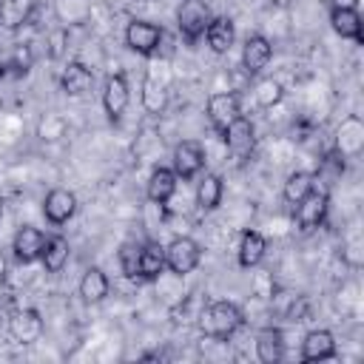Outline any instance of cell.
Listing matches in <instances>:
<instances>
[{
  "label": "cell",
  "instance_id": "28",
  "mask_svg": "<svg viewBox=\"0 0 364 364\" xmlns=\"http://www.w3.org/2000/svg\"><path fill=\"white\" fill-rule=\"evenodd\" d=\"M31 6H34V0H0V26L11 28V31L23 28Z\"/></svg>",
  "mask_w": 364,
  "mask_h": 364
},
{
  "label": "cell",
  "instance_id": "1",
  "mask_svg": "<svg viewBox=\"0 0 364 364\" xmlns=\"http://www.w3.org/2000/svg\"><path fill=\"white\" fill-rule=\"evenodd\" d=\"M196 324L199 330L208 336V338H216V341H228L242 324H245V316H242V307L236 301H210L199 310L196 316Z\"/></svg>",
  "mask_w": 364,
  "mask_h": 364
},
{
  "label": "cell",
  "instance_id": "2",
  "mask_svg": "<svg viewBox=\"0 0 364 364\" xmlns=\"http://www.w3.org/2000/svg\"><path fill=\"white\" fill-rule=\"evenodd\" d=\"M202 262V247L196 239L191 236H173L168 245H165V270H171L173 276H188L199 267Z\"/></svg>",
  "mask_w": 364,
  "mask_h": 364
},
{
  "label": "cell",
  "instance_id": "10",
  "mask_svg": "<svg viewBox=\"0 0 364 364\" xmlns=\"http://www.w3.org/2000/svg\"><path fill=\"white\" fill-rule=\"evenodd\" d=\"M43 247H46V233L40 228H31V225H23L11 239V253L20 264L37 262L43 256Z\"/></svg>",
  "mask_w": 364,
  "mask_h": 364
},
{
  "label": "cell",
  "instance_id": "3",
  "mask_svg": "<svg viewBox=\"0 0 364 364\" xmlns=\"http://www.w3.org/2000/svg\"><path fill=\"white\" fill-rule=\"evenodd\" d=\"M210 17L213 14H210L205 0H182V6L176 11V28L188 43H196L199 37H205Z\"/></svg>",
  "mask_w": 364,
  "mask_h": 364
},
{
  "label": "cell",
  "instance_id": "18",
  "mask_svg": "<svg viewBox=\"0 0 364 364\" xmlns=\"http://www.w3.org/2000/svg\"><path fill=\"white\" fill-rule=\"evenodd\" d=\"M60 85L68 97H85L94 88V71L82 63H68L60 74Z\"/></svg>",
  "mask_w": 364,
  "mask_h": 364
},
{
  "label": "cell",
  "instance_id": "34",
  "mask_svg": "<svg viewBox=\"0 0 364 364\" xmlns=\"http://www.w3.org/2000/svg\"><path fill=\"white\" fill-rule=\"evenodd\" d=\"M250 290H253L256 299H276V282H273L270 273H256Z\"/></svg>",
  "mask_w": 364,
  "mask_h": 364
},
{
  "label": "cell",
  "instance_id": "6",
  "mask_svg": "<svg viewBox=\"0 0 364 364\" xmlns=\"http://www.w3.org/2000/svg\"><path fill=\"white\" fill-rule=\"evenodd\" d=\"M222 139H225V145H228L233 159H250V154L256 151V128H253V122L245 114L236 117L222 131Z\"/></svg>",
  "mask_w": 364,
  "mask_h": 364
},
{
  "label": "cell",
  "instance_id": "19",
  "mask_svg": "<svg viewBox=\"0 0 364 364\" xmlns=\"http://www.w3.org/2000/svg\"><path fill=\"white\" fill-rule=\"evenodd\" d=\"M264 250H267V239L259 230H245L242 239H239V247H236L239 267H245V270L256 267L264 259Z\"/></svg>",
  "mask_w": 364,
  "mask_h": 364
},
{
  "label": "cell",
  "instance_id": "29",
  "mask_svg": "<svg viewBox=\"0 0 364 364\" xmlns=\"http://www.w3.org/2000/svg\"><path fill=\"white\" fill-rule=\"evenodd\" d=\"M313 173L310 171H293V173H287V179H284V185H282V196H284V202L287 205H296L299 199H304L310 191H313Z\"/></svg>",
  "mask_w": 364,
  "mask_h": 364
},
{
  "label": "cell",
  "instance_id": "4",
  "mask_svg": "<svg viewBox=\"0 0 364 364\" xmlns=\"http://www.w3.org/2000/svg\"><path fill=\"white\" fill-rule=\"evenodd\" d=\"M205 117L210 122V128L216 134H222L236 117H242V100L236 91H219V94H210L208 105H205Z\"/></svg>",
  "mask_w": 364,
  "mask_h": 364
},
{
  "label": "cell",
  "instance_id": "27",
  "mask_svg": "<svg viewBox=\"0 0 364 364\" xmlns=\"http://www.w3.org/2000/svg\"><path fill=\"white\" fill-rule=\"evenodd\" d=\"M222 202V179L216 173H202L196 182V205L202 210H216Z\"/></svg>",
  "mask_w": 364,
  "mask_h": 364
},
{
  "label": "cell",
  "instance_id": "17",
  "mask_svg": "<svg viewBox=\"0 0 364 364\" xmlns=\"http://www.w3.org/2000/svg\"><path fill=\"white\" fill-rule=\"evenodd\" d=\"M336 358V338L330 330H310L301 341V361H327Z\"/></svg>",
  "mask_w": 364,
  "mask_h": 364
},
{
  "label": "cell",
  "instance_id": "36",
  "mask_svg": "<svg viewBox=\"0 0 364 364\" xmlns=\"http://www.w3.org/2000/svg\"><path fill=\"white\" fill-rule=\"evenodd\" d=\"M173 51H176V37H173L168 28H162V34H159V46H156V54H154V57H159V60H171Z\"/></svg>",
  "mask_w": 364,
  "mask_h": 364
},
{
  "label": "cell",
  "instance_id": "7",
  "mask_svg": "<svg viewBox=\"0 0 364 364\" xmlns=\"http://www.w3.org/2000/svg\"><path fill=\"white\" fill-rule=\"evenodd\" d=\"M205 148L196 142V139H182L176 148H173V159H171V168H173V173L182 179V182H188V179H193V176H199L202 171H205Z\"/></svg>",
  "mask_w": 364,
  "mask_h": 364
},
{
  "label": "cell",
  "instance_id": "9",
  "mask_svg": "<svg viewBox=\"0 0 364 364\" xmlns=\"http://www.w3.org/2000/svg\"><path fill=\"white\" fill-rule=\"evenodd\" d=\"M128 102H131L128 77H125L122 71H117V74H111V77L105 80V85H102V108H105L108 119H111V122H117V119L125 114Z\"/></svg>",
  "mask_w": 364,
  "mask_h": 364
},
{
  "label": "cell",
  "instance_id": "31",
  "mask_svg": "<svg viewBox=\"0 0 364 364\" xmlns=\"http://www.w3.org/2000/svg\"><path fill=\"white\" fill-rule=\"evenodd\" d=\"M282 97H284V88H282V82L273 80V77H262V80L253 85V100H256L259 108H273V105L282 102Z\"/></svg>",
  "mask_w": 364,
  "mask_h": 364
},
{
  "label": "cell",
  "instance_id": "8",
  "mask_svg": "<svg viewBox=\"0 0 364 364\" xmlns=\"http://www.w3.org/2000/svg\"><path fill=\"white\" fill-rule=\"evenodd\" d=\"M159 34H162V26L148 20H131L125 28V46L142 57H154L159 46Z\"/></svg>",
  "mask_w": 364,
  "mask_h": 364
},
{
  "label": "cell",
  "instance_id": "21",
  "mask_svg": "<svg viewBox=\"0 0 364 364\" xmlns=\"http://www.w3.org/2000/svg\"><path fill=\"white\" fill-rule=\"evenodd\" d=\"M256 355L264 364H276L284 355V336L279 327H262L256 333Z\"/></svg>",
  "mask_w": 364,
  "mask_h": 364
},
{
  "label": "cell",
  "instance_id": "16",
  "mask_svg": "<svg viewBox=\"0 0 364 364\" xmlns=\"http://www.w3.org/2000/svg\"><path fill=\"white\" fill-rule=\"evenodd\" d=\"M330 26L341 40H355L364 43V20L358 9H330Z\"/></svg>",
  "mask_w": 364,
  "mask_h": 364
},
{
  "label": "cell",
  "instance_id": "15",
  "mask_svg": "<svg viewBox=\"0 0 364 364\" xmlns=\"http://www.w3.org/2000/svg\"><path fill=\"white\" fill-rule=\"evenodd\" d=\"M176 185H179V176L173 173V168H154L151 176H148V185H145V196L148 202L154 205H165L171 202V196L176 193Z\"/></svg>",
  "mask_w": 364,
  "mask_h": 364
},
{
  "label": "cell",
  "instance_id": "12",
  "mask_svg": "<svg viewBox=\"0 0 364 364\" xmlns=\"http://www.w3.org/2000/svg\"><path fill=\"white\" fill-rule=\"evenodd\" d=\"M9 333H11V338L20 341V344H34V341H40V336H43V316H40L34 307L14 310L11 318H9Z\"/></svg>",
  "mask_w": 364,
  "mask_h": 364
},
{
  "label": "cell",
  "instance_id": "26",
  "mask_svg": "<svg viewBox=\"0 0 364 364\" xmlns=\"http://www.w3.org/2000/svg\"><path fill=\"white\" fill-rule=\"evenodd\" d=\"M68 239L65 236H60V233H54V236H46V247H43V256H40V262H43V267L48 270V273H60L65 264H68Z\"/></svg>",
  "mask_w": 364,
  "mask_h": 364
},
{
  "label": "cell",
  "instance_id": "38",
  "mask_svg": "<svg viewBox=\"0 0 364 364\" xmlns=\"http://www.w3.org/2000/svg\"><path fill=\"white\" fill-rule=\"evenodd\" d=\"M6 282V253L0 250V284Z\"/></svg>",
  "mask_w": 364,
  "mask_h": 364
},
{
  "label": "cell",
  "instance_id": "40",
  "mask_svg": "<svg viewBox=\"0 0 364 364\" xmlns=\"http://www.w3.org/2000/svg\"><path fill=\"white\" fill-rule=\"evenodd\" d=\"M0 219H3V199H0Z\"/></svg>",
  "mask_w": 364,
  "mask_h": 364
},
{
  "label": "cell",
  "instance_id": "30",
  "mask_svg": "<svg viewBox=\"0 0 364 364\" xmlns=\"http://www.w3.org/2000/svg\"><path fill=\"white\" fill-rule=\"evenodd\" d=\"M6 65H9V77H26L34 65V48L31 43H17L11 48V54L6 57Z\"/></svg>",
  "mask_w": 364,
  "mask_h": 364
},
{
  "label": "cell",
  "instance_id": "25",
  "mask_svg": "<svg viewBox=\"0 0 364 364\" xmlns=\"http://www.w3.org/2000/svg\"><path fill=\"white\" fill-rule=\"evenodd\" d=\"M108 293H111V282H108V276H105L100 267H88V270L82 273V279H80V296H82V301H88V304H100Z\"/></svg>",
  "mask_w": 364,
  "mask_h": 364
},
{
  "label": "cell",
  "instance_id": "33",
  "mask_svg": "<svg viewBox=\"0 0 364 364\" xmlns=\"http://www.w3.org/2000/svg\"><path fill=\"white\" fill-rule=\"evenodd\" d=\"M65 51H68V28L65 26H57V28H51L46 34V54L51 60H63Z\"/></svg>",
  "mask_w": 364,
  "mask_h": 364
},
{
  "label": "cell",
  "instance_id": "5",
  "mask_svg": "<svg viewBox=\"0 0 364 364\" xmlns=\"http://www.w3.org/2000/svg\"><path fill=\"white\" fill-rule=\"evenodd\" d=\"M293 208H296V225H299V230H304V233H307V230H316V228L327 219L330 193L313 185V191H310L304 199H299Z\"/></svg>",
  "mask_w": 364,
  "mask_h": 364
},
{
  "label": "cell",
  "instance_id": "24",
  "mask_svg": "<svg viewBox=\"0 0 364 364\" xmlns=\"http://www.w3.org/2000/svg\"><path fill=\"white\" fill-rule=\"evenodd\" d=\"M165 273V247L159 242L139 245V279H159Z\"/></svg>",
  "mask_w": 364,
  "mask_h": 364
},
{
  "label": "cell",
  "instance_id": "35",
  "mask_svg": "<svg viewBox=\"0 0 364 364\" xmlns=\"http://www.w3.org/2000/svg\"><path fill=\"white\" fill-rule=\"evenodd\" d=\"M65 131V122L57 117V114H48L43 122H40V136L43 139H60Z\"/></svg>",
  "mask_w": 364,
  "mask_h": 364
},
{
  "label": "cell",
  "instance_id": "37",
  "mask_svg": "<svg viewBox=\"0 0 364 364\" xmlns=\"http://www.w3.org/2000/svg\"><path fill=\"white\" fill-rule=\"evenodd\" d=\"M336 9H358V0H333Z\"/></svg>",
  "mask_w": 364,
  "mask_h": 364
},
{
  "label": "cell",
  "instance_id": "13",
  "mask_svg": "<svg viewBox=\"0 0 364 364\" xmlns=\"http://www.w3.org/2000/svg\"><path fill=\"white\" fill-rule=\"evenodd\" d=\"M270 57H273L270 40H267L264 34H250V37L245 40V46H242V71H245L247 77H256L262 68H267Z\"/></svg>",
  "mask_w": 364,
  "mask_h": 364
},
{
  "label": "cell",
  "instance_id": "22",
  "mask_svg": "<svg viewBox=\"0 0 364 364\" xmlns=\"http://www.w3.org/2000/svg\"><path fill=\"white\" fill-rule=\"evenodd\" d=\"M139 100H142V108H145L151 117H159V114L165 111V105H168V85H165L159 77H154V74L148 71L145 80H142V94H139Z\"/></svg>",
  "mask_w": 364,
  "mask_h": 364
},
{
  "label": "cell",
  "instance_id": "32",
  "mask_svg": "<svg viewBox=\"0 0 364 364\" xmlns=\"http://www.w3.org/2000/svg\"><path fill=\"white\" fill-rule=\"evenodd\" d=\"M117 259H119V267H122L125 279H139V245L136 242H125L117 250Z\"/></svg>",
  "mask_w": 364,
  "mask_h": 364
},
{
  "label": "cell",
  "instance_id": "11",
  "mask_svg": "<svg viewBox=\"0 0 364 364\" xmlns=\"http://www.w3.org/2000/svg\"><path fill=\"white\" fill-rule=\"evenodd\" d=\"M74 210H77V196H74L68 188H54V191H48L46 199H43V216H46L48 225H54V228L65 225V222L74 216Z\"/></svg>",
  "mask_w": 364,
  "mask_h": 364
},
{
  "label": "cell",
  "instance_id": "20",
  "mask_svg": "<svg viewBox=\"0 0 364 364\" xmlns=\"http://www.w3.org/2000/svg\"><path fill=\"white\" fill-rule=\"evenodd\" d=\"M205 40L210 46V51L216 54H228L233 40H236V28H233V20L230 17H210L208 28H205Z\"/></svg>",
  "mask_w": 364,
  "mask_h": 364
},
{
  "label": "cell",
  "instance_id": "14",
  "mask_svg": "<svg viewBox=\"0 0 364 364\" xmlns=\"http://www.w3.org/2000/svg\"><path fill=\"white\" fill-rule=\"evenodd\" d=\"M361 148H364V122L353 114V117L341 119V125L336 131V154H341L347 159V156L361 154Z\"/></svg>",
  "mask_w": 364,
  "mask_h": 364
},
{
  "label": "cell",
  "instance_id": "23",
  "mask_svg": "<svg viewBox=\"0 0 364 364\" xmlns=\"http://www.w3.org/2000/svg\"><path fill=\"white\" fill-rule=\"evenodd\" d=\"M54 17L60 26H82L91 20V0H54Z\"/></svg>",
  "mask_w": 364,
  "mask_h": 364
},
{
  "label": "cell",
  "instance_id": "39",
  "mask_svg": "<svg viewBox=\"0 0 364 364\" xmlns=\"http://www.w3.org/2000/svg\"><path fill=\"white\" fill-rule=\"evenodd\" d=\"M9 77V65H6V60H0V82Z\"/></svg>",
  "mask_w": 364,
  "mask_h": 364
}]
</instances>
